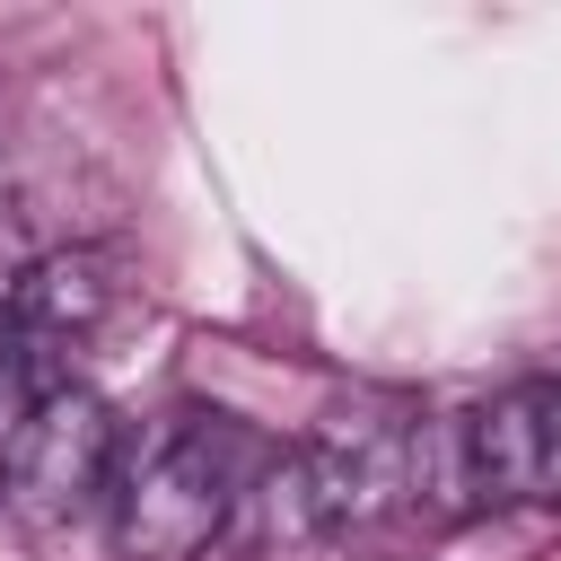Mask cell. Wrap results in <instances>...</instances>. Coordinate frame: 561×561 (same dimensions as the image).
Here are the masks:
<instances>
[{
    "label": "cell",
    "instance_id": "obj_1",
    "mask_svg": "<svg viewBox=\"0 0 561 561\" xmlns=\"http://www.w3.org/2000/svg\"><path fill=\"white\" fill-rule=\"evenodd\" d=\"M263 438L237 430L228 412H202V403H175L158 412L149 430L123 438V473H114V543L123 561H202L245 491L263 482Z\"/></svg>",
    "mask_w": 561,
    "mask_h": 561
},
{
    "label": "cell",
    "instance_id": "obj_2",
    "mask_svg": "<svg viewBox=\"0 0 561 561\" xmlns=\"http://www.w3.org/2000/svg\"><path fill=\"white\" fill-rule=\"evenodd\" d=\"M421 500L561 508V377H517L473 412H421Z\"/></svg>",
    "mask_w": 561,
    "mask_h": 561
},
{
    "label": "cell",
    "instance_id": "obj_3",
    "mask_svg": "<svg viewBox=\"0 0 561 561\" xmlns=\"http://www.w3.org/2000/svg\"><path fill=\"white\" fill-rule=\"evenodd\" d=\"M298 482L316 508V535H368L403 508H421V403L403 394H351L316 421L298 447Z\"/></svg>",
    "mask_w": 561,
    "mask_h": 561
},
{
    "label": "cell",
    "instance_id": "obj_4",
    "mask_svg": "<svg viewBox=\"0 0 561 561\" xmlns=\"http://www.w3.org/2000/svg\"><path fill=\"white\" fill-rule=\"evenodd\" d=\"M123 438H131V430L114 421L105 394H88V386H53L44 412L26 421V438H18L9 465H0V500H9V517L35 526V535H70V526H88L96 508L114 517Z\"/></svg>",
    "mask_w": 561,
    "mask_h": 561
},
{
    "label": "cell",
    "instance_id": "obj_5",
    "mask_svg": "<svg viewBox=\"0 0 561 561\" xmlns=\"http://www.w3.org/2000/svg\"><path fill=\"white\" fill-rule=\"evenodd\" d=\"M123 298V263L105 245H61V254H35L18 280H9V316L44 342H79L114 316Z\"/></svg>",
    "mask_w": 561,
    "mask_h": 561
},
{
    "label": "cell",
    "instance_id": "obj_6",
    "mask_svg": "<svg viewBox=\"0 0 561 561\" xmlns=\"http://www.w3.org/2000/svg\"><path fill=\"white\" fill-rule=\"evenodd\" d=\"M53 386H61V377H44V368H35L18 342L0 351V465H9V447L26 438V421L44 412V394H53Z\"/></svg>",
    "mask_w": 561,
    "mask_h": 561
}]
</instances>
